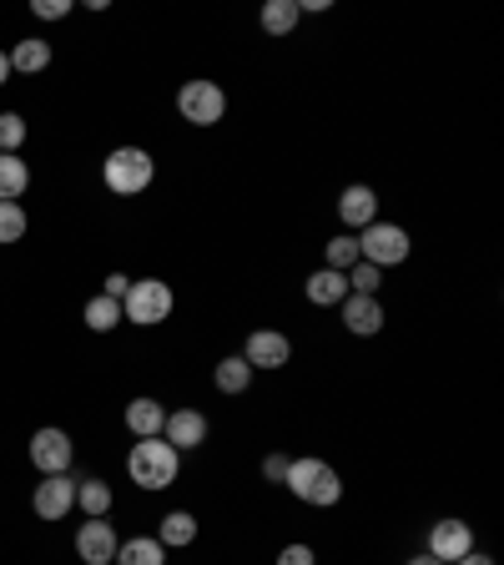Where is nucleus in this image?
Wrapping results in <instances>:
<instances>
[{
	"instance_id": "3",
	"label": "nucleus",
	"mask_w": 504,
	"mask_h": 565,
	"mask_svg": "<svg viewBox=\"0 0 504 565\" xmlns=\"http://www.w3.org/2000/svg\"><path fill=\"white\" fill-rule=\"evenodd\" d=\"M176 308V294L172 282L162 278H131L127 298H121V323H137V329H157V323H167Z\"/></svg>"
},
{
	"instance_id": "25",
	"label": "nucleus",
	"mask_w": 504,
	"mask_h": 565,
	"mask_svg": "<svg viewBox=\"0 0 504 565\" xmlns=\"http://www.w3.org/2000/svg\"><path fill=\"white\" fill-rule=\"evenodd\" d=\"M353 263H358V237H353V233H339V237H329V243H323V268L348 273Z\"/></svg>"
},
{
	"instance_id": "8",
	"label": "nucleus",
	"mask_w": 504,
	"mask_h": 565,
	"mask_svg": "<svg viewBox=\"0 0 504 565\" xmlns=\"http://www.w3.org/2000/svg\"><path fill=\"white\" fill-rule=\"evenodd\" d=\"M71 465H76V445H71L66 429H56V424L35 429L31 435V470H41V480H46V475H66Z\"/></svg>"
},
{
	"instance_id": "34",
	"label": "nucleus",
	"mask_w": 504,
	"mask_h": 565,
	"mask_svg": "<svg viewBox=\"0 0 504 565\" xmlns=\"http://www.w3.org/2000/svg\"><path fill=\"white\" fill-rule=\"evenodd\" d=\"M404 565H444V561H435V555H429V551H419V555H409V561H404Z\"/></svg>"
},
{
	"instance_id": "33",
	"label": "nucleus",
	"mask_w": 504,
	"mask_h": 565,
	"mask_svg": "<svg viewBox=\"0 0 504 565\" xmlns=\"http://www.w3.org/2000/svg\"><path fill=\"white\" fill-rule=\"evenodd\" d=\"M454 565H494V555H484V551H470V555H459Z\"/></svg>"
},
{
	"instance_id": "32",
	"label": "nucleus",
	"mask_w": 504,
	"mask_h": 565,
	"mask_svg": "<svg viewBox=\"0 0 504 565\" xmlns=\"http://www.w3.org/2000/svg\"><path fill=\"white\" fill-rule=\"evenodd\" d=\"M127 288H131V278H127V273H111V278H106V288H101V294H106V298H117V303H121V298H127Z\"/></svg>"
},
{
	"instance_id": "4",
	"label": "nucleus",
	"mask_w": 504,
	"mask_h": 565,
	"mask_svg": "<svg viewBox=\"0 0 504 565\" xmlns=\"http://www.w3.org/2000/svg\"><path fill=\"white\" fill-rule=\"evenodd\" d=\"M101 182L117 192V198H137V192H147L157 182L152 152H141V147H117V152H106Z\"/></svg>"
},
{
	"instance_id": "22",
	"label": "nucleus",
	"mask_w": 504,
	"mask_h": 565,
	"mask_svg": "<svg viewBox=\"0 0 504 565\" xmlns=\"http://www.w3.org/2000/svg\"><path fill=\"white\" fill-rule=\"evenodd\" d=\"M25 188H31V167H25L21 157L0 152V202H21Z\"/></svg>"
},
{
	"instance_id": "29",
	"label": "nucleus",
	"mask_w": 504,
	"mask_h": 565,
	"mask_svg": "<svg viewBox=\"0 0 504 565\" xmlns=\"http://www.w3.org/2000/svg\"><path fill=\"white\" fill-rule=\"evenodd\" d=\"M272 565H318V551L313 545H303V541H293V545H282Z\"/></svg>"
},
{
	"instance_id": "31",
	"label": "nucleus",
	"mask_w": 504,
	"mask_h": 565,
	"mask_svg": "<svg viewBox=\"0 0 504 565\" xmlns=\"http://www.w3.org/2000/svg\"><path fill=\"white\" fill-rule=\"evenodd\" d=\"M258 470H262V480L268 484H282V475H288V455H262Z\"/></svg>"
},
{
	"instance_id": "12",
	"label": "nucleus",
	"mask_w": 504,
	"mask_h": 565,
	"mask_svg": "<svg viewBox=\"0 0 504 565\" xmlns=\"http://www.w3.org/2000/svg\"><path fill=\"white\" fill-rule=\"evenodd\" d=\"M76 505V480L71 475H46V480L31 490V510L41 520H66Z\"/></svg>"
},
{
	"instance_id": "9",
	"label": "nucleus",
	"mask_w": 504,
	"mask_h": 565,
	"mask_svg": "<svg viewBox=\"0 0 504 565\" xmlns=\"http://www.w3.org/2000/svg\"><path fill=\"white\" fill-rule=\"evenodd\" d=\"M423 551L435 555V561L454 565L459 555L474 551V525H470V520H459V515L435 520V525H429V535H423Z\"/></svg>"
},
{
	"instance_id": "17",
	"label": "nucleus",
	"mask_w": 504,
	"mask_h": 565,
	"mask_svg": "<svg viewBox=\"0 0 504 565\" xmlns=\"http://www.w3.org/2000/svg\"><path fill=\"white\" fill-rule=\"evenodd\" d=\"M212 384H217V394H227V399L247 394V388H253V369H247L243 353H227V359H217V369H212Z\"/></svg>"
},
{
	"instance_id": "6",
	"label": "nucleus",
	"mask_w": 504,
	"mask_h": 565,
	"mask_svg": "<svg viewBox=\"0 0 504 565\" xmlns=\"http://www.w3.org/2000/svg\"><path fill=\"white\" fill-rule=\"evenodd\" d=\"M353 237H358V263H374L378 273L399 268V263L414 253V237L404 233L399 223H384V217H378V223H368L364 233H353Z\"/></svg>"
},
{
	"instance_id": "16",
	"label": "nucleus",
	"mask_w": 504,
	"mask_h": 565,
	"mask_svg": "<svg viewBox=\"0 0 504 565\" xmlns=\"http://www.w3.org/2000/svg\"><path fill=\"white\" fill-rule=\"evenodd\" d=\"M303 294H308V303L313 308H339L343 298H348V278L333 273V268H318V273H308Z\"/></svg>"
},
{
	"instance_id": "11",
	"label": "nucleus",
	"mask_w": 504,
	"mask_h": 565,
	"mask_svg": "<svg viewBox=\"0 0 504 565\" xmlns=\"http://www.w3.org/2000/svg\"><path fill=\"white\" fill-rule=\"evenodd\" d=\"M117 545H121V535L106 515L86 520V525L76 530V555H82V565H111L117 561Z\"/></svg>"
},
{
	"instance_id": "18",
	"label": "nucleus",
	"mask_w": 504,
	"mask_h": 565,
	"mask_svg": "<svg viewBox=\"0 0 504 565\" xmlns=\"http://www.w3.org/2000/svg\"><path fill=\"white\" fill-rule=\"evenodd\" d=\"M6 56H11V71L35 76V71L51 66V41L46 35H25V41H15V51H6Z\"/></svg>"
},
{
	"instance_id": "15",
	"label": "nucleus",
	"mask_w": 504,
	"mask_h": 565,
	"mask_svg": "<svg viewBox=\"0 0 504 565\" xmlns=\"http://www.w3.org/2000/svg\"><path fill=\"white\" fill-rule=\"evenodd\" d=\"M127 429L137 439H157L167 429V404L152 399V394H141V399L127 404Z\"/></svg>"
},
{
	"instance_id": "26",
	"label": "nucleus",
	"mask_w": 504,
	"mask_h": 565,
	"mask_svg": "<svg viewBox=\"0 0 504 565\" xmlns=\"http://www.w3.org/2000/svg\"><path fill=\"white\" fill-rule=\"evenodd\" d=\"M25 227H31V217H25L21 202H0V247H11L25 237Z\"/></svg>"
},
{
	"instance_id": "14",
	"label": "nucleus",
	"mask_w": 504,
	"mask_h": 565,
	"mask_svg": "<svg viewBox=\"0 0 504 565\" xmlns=\"http://www.w3.org/2000/svg\"><path fill=\"white\" fill-rule=\"evenodd\" d=\"M339 223H343V233H364L368 223H378V192L364 188V182L343 188L339 192Z\"/></svg>"
},
{
	"instance_id": "19",
	"label": "nucleus",
	"mask_w": 504,
	"mask_h": 565,
	"mask_svg": "<svg viewBox=\"0 0 504 565\" xmlns=\"http://www.w3.org/2000/svg\"><path fill=\"white\" fill-rule=\"evenodd\" d=\"M111 565H167V545L157 535H131L117 545V561Z\"/></svg>"
},
{
	"instance_id": "23",
	"label": "nucleus",
	"mask_w": 504,
	"mask_h": 565,
	"mask_svg": "<svg viewBox=\"0 0 504 565\" xmlns=\"http://www.w3.org/2000/svg\"><path fill=\"white\" fill-rule=\"evenodd\" d=\"M82 318H86V329H92V333H111L121 323V303H117V298H106V294H96L92 303L82 308Z\"/></svg>"
},
{
	"instance_id": "5",
	"label": "nucleus",
	"mask_w": 504,
	"mask_h": 565,
	"mask_svg": "<svg viewBox=\"0 0 504 565\" xmlns=\"http://www.w3.org/2000/svg\"><path fill=\"white\" fill-rule=\"evenodd\" d=\"M176 117L202 131L217 127L227 117V92L217 82H207V76H192V82L176 86Z\"/></svg>"
},
{
	"instance_id": "27",
	"label": "nucleus",
	"mask_w": 504,
	"mask_h": 565,
	"mask_svg": "<svg viewBox=\"0 0 504 565\" xmlns=\"http://www.w3.org/2000/svg\"><path fill=\"white\" fill-rule=\"evenodd\" d=\"M343 278H348V294H368V298H378V288H384V273H378L374 263H353V268L343 273Z\"/></svg>"
},
{
	"instance_id": "21",
	"label": "nucleus",
	"mask_w": 504,
	"mask_h": 565,
	"mask_svg": "<svg viewBox=\"0 0 504 565\" xmlns=\"http://www.w3.org/2000/svg\"><path fill=\"white\" fill-rule=\"evenodd\" d=\"M298 21H303V11H298V0H268L258 11V25L268 35H293Z\"/></svg>"
},
{
	"instance_id": "28",
	"label": "nucleus",
	"mask_w": 504,
	"mask_h": 565,
	"mask_svg": "<svg viewBox=\"0 0 504 565\" xmlns=\"http://www.w3.org/2000/svg\"><path fill=\"white\" fill-rule=\"evenodd\" d=\"M25 131H31V127H25L21 111H0V152L15 157V147L25 141Z\"/></svg>"
},
{
	"instance_id": "7",
	"label": "nucleus",
	"mask_w": 504,
	"mask_h": 565,
	"mask_svg": "<svg viewBox=\"0 0 504 565\" xmlns=\"http://www.w3.org/2000/svg\"><path fill=\"white\" fill-rule=\"evenodd\" d=\"M243 359L253 374H278V369L293 364V339L282 329H253L243 343Z\"/></svg>"
},
{
	"instance_id": "10",
	"label": "nucleus",
	"mask_w": 504,
	"mask_h": 565,
	"mask_svg": "<svg viewBox=\"0 0 504 565\" xmlns=\"http://www.w3.org/2000/svg\"><path fill=\"white\" fill-rule=\"evenodd\" d=\"M207 429H212L207 414L192 409V404H187V409H167V429H162V439L176 449V455H192V449L207 445Z\"/></svg>"
},
{
	"instance_id": "13",
	"label": "nucleus",
	"mask_w": 504,
	"mask_h": 565,
	"mask_svg": "<svg viewBox=\"0 0 504 565\" xmlns=\"http://www.w3.org/2000/svg\"><path fill=\"white\" fill-rule=\"evenodd\" d=\"M339 313H343V329H348L353 339H374V333H384V323H388L384 303L368 294H348L339 303Z\"/></svg>"
},
{
	"instance_id": "2",
	"label": "nucleus",
	"mask_w": 504,
	"mask_h": 565,
	"mask_svg": "<svg viewBox=\"0 0 504 565\" xmlns=\"http://www.w3.org/2000/svg\"><path fill=\"white\" fill-rule=\"evenodd\" d=\"M127 475H131V484H141V490H152V494L157 490H172L176 475H182V455H176L162 435H157V439H137V445H131V455H127Z\"/></svg>"
},
{
	"instance_id": "20",
	"label": "nucleus",
	"mask_w": 504,
	"mask_h": 565,
	"mask_svg": "<svg viewBox=\"0 0 504 565\" xmlns=\"http://www.w3.org/2000/svg\"><path fill=\"white\" fill-rule=\"evenodd\" d=\"M197 515L192 510H172V515H162V525H157V541L167 545V551H182V545L197 541Z\"/></svg>"
},
{
	"instance_id": "1",
	"label": "nucleus",
	"mask_w": 504,
	"mask_h": 565,
	"mask_svg": "<svg viewBox=\"0 0 504 565\" xmlns=\"http://www.w3.org/2000/svg\"><path fill=\"white\" fill-rule=\"evenodd\" d=\"M282 484L293 490V500H303V505H313V510H333L343 500V475L333 470L329 459H318V455L288 459V475H282Z\"/></svg>"
},
{
	"instance_id": "24",
	"label": "nucleus",
	"mask_w": 504,
	"mask_h": 565,
	"mask_svg": "<svg viewBox=\"0 0 504 565\" xmlns=\"http://www.w3.org/2000/svg\"><path fill=\"white\" fill-rule=\"evenodd\" d=\"M76 505L86 510V520L111 515V484H106V480H82V484H76Z\"/></svg>"
},
{
	"instance_id": "30",
	"label": "nucleus",
	"mask_w": 504,
	"mask_h": 565,
	"mask_svg": "<svg viewBox=\"0 0 504 565\" xmlns=\"http://www.w3.org/2000/svg\"><path fill=\"white\" fill-rule=\"evenodd\" d=\"M31 15L35 21H61V15H71V0H31Z\"/></svg>"
},
{
	"instance_id": "35",
	"label": "nucleus",
	"mask_w": 504,
	"mask_h": 565,
	"mask_svg": "<svg viewBox=\"0 0 504 565\" xmlns=\"http://www.w3.org/2000/svg\"><path fill=\"white\" fill-rule=\"evenodd\" d=\"M11 82V56H6V51H0V86Z\"/></svg>"
}]
</instances>
